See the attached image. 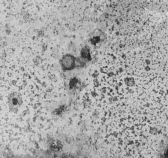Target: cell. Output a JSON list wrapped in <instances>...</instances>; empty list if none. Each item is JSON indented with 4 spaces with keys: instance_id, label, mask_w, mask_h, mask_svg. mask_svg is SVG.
<instances>
[{
    "instance_id": "1",
    "label": "cell",
    "mask_w": 168,
    "mask_h": 158,
    "mask_svg": "<svg viewBox=\"0 0 168 158\" xmlns=\"http://www.w3.org/2000/svg\"><path fill=\"white\" fill-rule=\"evenodd\" d=\"M76 57L70 54L63 56L60 61L61 66L64 71H70L75 68Z\"/></svg>"
},
{
    "instance_id": "2",
    "label": "cell",
    "mask_w": 168,
    "mask_h": 158,
    "mask_svg": "<svg viewBox=\"0 0 168 158\" xmlns=\"http://www.w3.org/2000/svg\"><path fill=\"white\" fill-rule=\"evenodd\" d=\"M81 57L82 58L86 59L89 61L91 60L90 54V50L88 46L86 45L83 47L81 51Z\"/></svg>"
},
{
    "instance_id": "3",
    "label": "cell",
    "mask_w": 168,
    "mask_h": 158,
    "mask_svg": "<svg viewBox=\"0 0 168 158\" xmlns=\"http://www.w3.org/2000/svg\"><path fill=\"white\" fill-rule=\"evenodd\" d=\"M89 61L84 59L82 57H76L75 61V68H82L85 66L86 63Z\"/></svg>"
},
{
    "instance_id": "4",
    "label": "cell",
    "mask_w": 168,
    "mask_h": 158,
    "mask_svg": "<svg viewBox=\"0 0 168 158\" xmlns=\"http://www.w3.org/2000/svg\"><path fill=\"white\" fill-rule=\"evenodd\" d=\"M100 41V37H94L93 39L91 40V43L94 45L96 44Z\"/></svg>"
},
{
    "instance_id": "5",
    "label": "cell",
    "mask_w": 168,
    "mask_h": 158,
    "mask_svg": "<svg viewBox=\"0 0 168 158\" xmlns=\"http://www.w3.org/2000/svg\"><path fill=\"white\" fill-rule=\"evenodd\" d=\"M162 158H168V146L165 152L163 154Z\"/></svg>"
}]
</instances>
